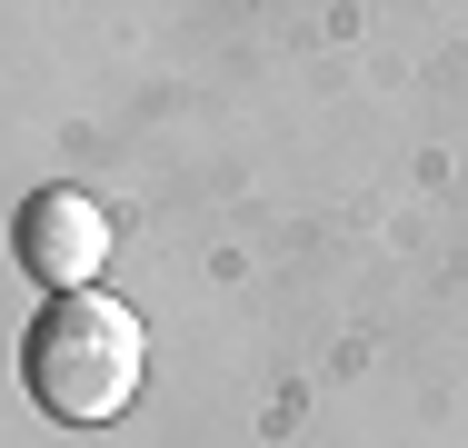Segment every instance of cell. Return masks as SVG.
Here are the masks:
<instances>
[{"instance_id": "6da1fadb", "label": "cell", "mask_w": 468, "mask_h": 448, "mask_svg": "<svg viewBox=\"0 0 468 448\" xmlns=\"http://www.w3.org/2000/svg\"><path fill=\"white\" fill-rule=\"evenodd\" d=\"M140 368H150V339H140V319H130L110 289L50 299V309L30 319V339H20V379H30L40 419H60V429L120 419V409L140 399Z\"/></svg>"}, {"instance_id": "7a4b0ae2", "label": "cell", "mask_w": 468, "mask_h": 448, "mask_svg": "<svg viewBox=\"0 0 468 448\" xmlns=\"http://www.w3.org/2000/svg\"><path fill=\"white\" fill-rule=\"evenodd\" d=\"M10 260L30 269L50 299L100 289V269H110V209L90 189H30L20 219H10Z\"/></svg>"}]
</instances>
